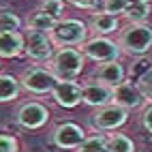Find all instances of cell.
Returning a JSON list of instances; mask_svg holds the SVG:
<instances>
[{"instance_id": "cell-7", "label": "cell", "mask_w": 152, "mask_h": 152, "mask_svg": "<svg viewBox=\"0 0 152 152\" xmlns=\"http://www.w3.org/2000/svg\"><path fill=\"white\" fill-rule=\"evenodd\" d=\"M126 118H129L126 109L111 103V105H105V107H99L92 114V118H90V122L99 131H114L118 126H122L126 122Z\"/></svg>"}, {"instance_id": "cell-4", "label": "cell", "mask_w": 152, "mask_h": 152, "mask_svg": "<svg viewBox=\"0 0 152 152\" xmlns=\"http://www.w3.org/2000/svg\"><path fill=\"white\" fill-rule=\"evenodd\" d=\"M120 45L109 41L107 37H94V39H88V41L82 45V54L88 56L90 60H94V62H116L118 56H120Z\"/></svg>"}, {"instance_id": "cell-16", "label": "cell", "mask_w": 152, "mask_h": 152, "mask_svg": "<svg viewBox=\"0 0 152 152\" xmlns=\"http://www.w3.org/2000/svg\"><path fill=\"white\" fill-rule=\"evenodd\" d=\"M150 15V2L146 0H129L124 17L129 19V24H144L146 17Z\"/></svg>"}, {"instance_id": "cell-17", "label": "cell", "mask_w": 152, "mask_h": 152, "mask_svg": "<svg viewBox=\"0 0 152 152\" xmlns=\"http://www.w3.org/2000/svg\"><path fill=\"white\" fill-rule=\"evenodd\" d=\"M28 30H34V32H43V34H49L52 32V30L56 28V19L54 17H49L47 13H43L41 9H39V11H34L32 15L28 17Z\"/></svg>"}, {"instance_id": "cell-19", "label": "cell", "mask_w": 152, "mask_h": 152, "mask_svg": "<svg viewBox=\"0 0 152 152\" xmlns=\"http://www.w3.org/2000/svg\"><path fill=\"white\" fill-rule=\"evenodd\" d=\"M107 152H135V144L124 133H114L107 137Z\"/></svg>"}, {"instance_id": "cell-6", "label": "cell", "mask_w": 152, "mask_h": 152, "mask_svg": "<svg viewBox=\"0 0 152 152\" xmlns=\"http://www.w3.org/2000/svg\"><path fill=\"white\" fill-rule=\"evenodd\" d=\"M24 52L28 54V58L37 60V62H45V60L54 58V43L49 34L43 32H34V30H28L26 41H24Z\"/></svg>"}, {"instance_id": "cell-22", "label": "cell", "mask_w": 152, "mask_h": 152, "mask_svg": "<svg viewBox=\"0 0 152 152\" xmlns=\"http://www.w3.org/2000/svg\"><path fill=\"white\" fill-rule=\"evenodd\" d=\"M41 11L47 13L49 17H54L56 22H60V19H62V13H64V0H43Z\"/></svg>"}, {"instance_id": "cell-2", "label": "cell", "mask_w": 152, "mask_h": 152, "mask_svg": "<svg viewBox=\"0 0 152 152\" xmlns=\"http://www.w3.org/2000/svg\"><path fill=\"white\" fill-rule=\"evenodd\" d=\"M118 45L129 56H141L152 47V26L150 24H129L120 30Z\"/></svg>"}, {"instance_id": "cell-21", "label": "cell", "mask_w": 152, "mask_h": 152, "mask_svg": "<svg viewBox=\"0 0 152 152\" xmlns=\"http://www.w3.org/2000/svg\"><path fill=\"white\" fill-rule=\"evenodd\" d=\"M77 152H107V137H103V135L86 137L84 144L77 148Z\"/></svg>"}, {"instance_id": "cell-14", "label": "cell", "mask_w": 152, "mask_h": 152, "mask_svg": "<svg viewBox=\"0 0 152 152\" xmlns=\"http://www.w3.org/2000/svg\"><path fill=\"white\" fill-rule=\"evenodd\" d=\"M24 41L26 39L13 30V32H0V56L2 58H15L24 52Z\"/></svg>"}, {"instance_id": "cell-5", "label": "cell", "mask_w": 152, "mask_h": 152, "mask_svg": "<svg viewBox=\"0 0 152 152\" xmlns=\"http://www.w3.org/2000/svg\"><path fill=\"white\" fill-rule=\"evenodd\" d=\"M58 84V77L52 73V69H43V66H30L24 71L22 75V86L28 92L34 94H43V92H52Z\"/></svg>"}, {"instance_id": "cell-11", "label": "cell", "mask_w": 152, "mask_h": 152, "mask_svg": "<svg viewBox=\"0 0 152 152\" xmlns=\"http://www.w3.org/2000/svg\"><path fill=\"white\" fill-rule=\"evenodd\" d=\"M47 118H49V109L45 105L32 101V103H26L22 109H19L17 122L24 129H39V126H43L47 122Z\"/></svg>"}, {"instance_id": "cell-24", "label": "cell", "mask_w": 152, "mask_h": 152, "mask_svg": "<svg viewBox=\"0 0 152 152\" xmlns=\"http://www.w3.org/2000/svg\"><path fill=\"white\" fill-rule=\"evenodd\" d=\"M139 90L141 94L146 96V101H152V71H148V73H144L139 77Z\"/></svg>"}, {"instance_id": "cell-1", "label": "cell", "mask_w": 152, "mask_h": 152, "mask_svg": "<svg viewBox=\"0 0 152 152\" xmlns=\"http://www.w3.org/2000/svg\"><path fill=\"white\" fill-rule=\"evenodd\" d=\"M84 69V54L77 47H62L52 58V73L58 82H75Z\"/></svg>"}, {"instance_id": "cell-26", "label": "cell", "mask_w": 152, "mask_h": 152, "mask_svg": "<svg viewBox=\"0 0 152 152\" xmlns=\"http://www.w3.org/2000/svg\"><path fill=\"white\" fill-rule=\"evenodd\" d=\"M141 124H144V129L148 133H152V103L144 109V114H141Z\"/></svg>"}, {"instance_id": "cell-12", "label": "cell", "mask_w": 152, "mask_h": 152, "mask_svg": "<svg viewBox=\"0 0 152 152\" xmlns=\"http://www.w3.org/2000/svg\"><path fill=\"white\" fill-rule=\"evenodd\" d=\"M52 94L60 107H75L82 101V86L75 82H58Z\"/></svg>"}, {"instance_id": "cell-25", "label": "cell", "mask_w": 152, "mask_h": 152, "mask_svg": "<svg viewBox=\"0 0 152 152\" xmlns=\"http://www.w3.org/2000/svg\"><path fill=\"white\" fill-rule=\"evenodd\" d=\"M0 152H17V141L11 135H0Z\"/></svg>"}, {"instance_id": "cell-23", "label": "cell", "mask_w": 152, "mask_h": 152, "mask_svg": "<svg viewBox=\"0 0 152 152\" xmlns=\"http://www.w3.org/2000/svg\"><path fill=\"white\" fill-rule=\"evenodd\" d=\"M126 4H129V0H105V2H103V13H109L114 17L124 15Z\"/></svg>"}, {"instance_id": "cell-8", "label": "cell", "mask_w": 152, "mask_h": 152, "mask_svg": "<svg viewBox=\"0 0 152 152\" xmlns=\"http://www.w3.org/2000/svg\"><path fill=\"white\" fill-rule=\"evenodd\" d=\"M84 139H86V131L82 126H77L73 122H64V124H60L56 126V131L52 133V141L58 146V148H62V150H77L79 146L84 144Z\"/></svg>"}, {"instance_id": "cell-15", "label": "cell", "mask_w": 152, "mask_h": 152, "mask_svg": "<svg viewBox=\"0 0 152 152\" xmlns=\"http://www.w3.org/2000/svg\"><path fill=\"white\" fill-rule=\"evenodd\" d=\"M90 28L96 32V37H105V34L120 30V22H118V17L109 15V13H96L90 19Z\"/></svg>"}, {"instance_id": "cell-27", "label": "cell", "mask_w": 152, "mask_h": 152, "mask_svg": "<svg viewBox=\"0 0 152 152\" xmlns=\"http://www.w3.org/2000/svg\"><path fill=\"white\" fill-rule=\"evenodd\" d=\"M66 2H71L77 9H94L99 4V0H66Z\"/></svg>"}, {"instance_id": "cell-3", "label": "cell", "mask_w": 152, "mask_h": 152, "mask_svg": "<svg viewBox=\"0 0 152 152\" xmlns=\"http://www.w3.org/2000/svg\"><path fill=\"white\" fill-rule=\"evenodd\" d=\"M49 39L56 47H75L88 41V26L82 19H60L49 32Z\"/></svg>"}, {"instance_id": "cell-28", "label": "cell", "mask_w": 152, "mask_h": 152, "mask_svg": "<svg viewBox=\"0 0 152 152\" xmlns=\"http://www.w3.org/2000/svg\"><path fill=\"white\" fill-rule=\"evenodd\" d=\"M146 2H150V0H146Z\"/></svg>"}, {"instance_id": "cell-20", "label": "cell", "mask_w": 152, "mask_h": 152, "mask_svg": "<svg viewBox=\"0 0 152 152\" xmlns=\"http://www.w3.org/2000/svg\"><path fill=\"white\" fill-rule=\"evenodd\" d=\"M22 22H19L17 13H13L11 9L0 7V32H13V30H19Z\"/></svg>"}, {"instance_id": "cell-10", "label": "cell", "mask_w": 152, "mask_h": 152, "mask_svg": "<svg viewBox=\"0 0 152 152\" xmlns=\"http://www.w3.org/2000/svg\"><path fill=\"white\" fill-rule=\"evenodd\" d=\"M146 101V96L141 94V90L133 82H122L120 86L114 88V105H120L122 109H137Z\"/></svg>"}, {"instance_id": "cell-18", "label": "cell", "mask_w": 152, "mask_h": 152, "mask_svg": "<svg viewBox=\"0 0 152 152\" xmlns=\"http://www.w3.org/2000/svg\"><path fill=\"white\" fill-rule=\"evenodd\" d=\"M19 86H22V82L15 79L13 75H0V103H7V101L17 99Z\"/></svg>"}, {"instance_id": "cell-13", "label": "cell", "mask_w": 152, "mask_h": 152, "mask_svg": "<svg viewBox=\"0 0 152 152\" xmlns=\"http://www.w3.org/2000/svg\"><path fill=\"white\" fill-rule=\"evenodd\" d=\"M94 79L101 84H107L111 88H116L124 82V66L118 62H105V64H101L96 71H94Z\"/></svg>"}, {"instance_id": "cell-9", "label": "cell", "mask_w": 152, "mask_h": 152, "mask_svg": "<svg viewBox=\"0 0 152 152\" xmlns=\"http://www.w3.org/2000/svg\"><path fill=\"white\" fill-rule=\"evenodd\" d=\"M82 101L90 107H105L114 103V88L101 82H88L82 86Z\"/></svg>"}]
</instances>
